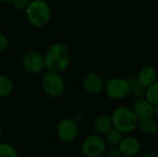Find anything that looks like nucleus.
I'll list each match as a JSON object with an SVG mask.
<instances>
[{"label":"nucleus","mask_w":158,"mask_h":157,"mask_svg":"<svg viewBox=\"0 0 158 157\" xmlns=\"http://www.w3.org/2000/svg\"><path fill=\"white\" fill-rule=\"evenodd\" d=\"M118 151L122 155L128 157H132L137 155L141 151V143L135 137H125L119 143Z\"/></svg>","instance_id":"11"},{"label":"nucleus","mask_w":158,"mask_h":157,"mask_svg":"<svg viewBox=\"0 0 158 157\" xmlns=\"http://www.w3.org/2000/svg\"><path fill=\"white\" fill-rule=\"evenodd\" d=\"M138 129L145 135L153 136L158 133V122L154 118L139 120Z\"/></svg>","instance_id":"14"},{"label":"nucleus","mask_w":158,"mask_h":157,"mask_svg":"<svg viewBox=\"0 0 158 157\" xmlns=\"http://www.w3.org/2000/svg\"><path fill=\"white\" fill-rule=\"evenodd\" d=\"M44 59V67L48 71L60 73L64 71L69 64V50L64 43H55L47 50Z\"/></svg>","instance_id":"1"},{"label":"nucleus","mask_w":158,"mask_h":157,"mask_svg":"<svg viewBox=\"0 0 158 157\" xmlns=\"http://www.w3.org/2000/svg\"><path fill=\"white\" fill-rule=\"evenodd\" d=\"M22 64L25 70L32 75L41 73L45 68L44 57L35 51H30L26 53L23 56Z\"/></svg>","instance_id":"8"},{"label":"nucleus","mask_w":158,"mask_h":157,"mask_svg":"<svg viewBox=\"0 0 158 157\" xmlns=\"http://www.w3.org/2000/svg\"><path fill=\"white\" fill-rule=\"evenodd\" d=\"M106 148V142L99 134L88 136L81 144V151L86 157L101 156Z\"/></svg>","instance_id":"5"},{"label":"nucleus","mask_w":158,"mask_h":157,"mask_svg":"<svg viewBox=\"0 0 158 157\" xmlns=\"http://www.w3.org/2000/svg\"><path fill=\"white\" fill-rule=\"evenodd\" d=\"M83 87L91 94H99L105 89V81L99 74L90 72L83 78Z\"/></svg>","instance_id":"10"},{"label":"nucleus","mask_w":158,"mask_h":157,"mask_svg":"<svg viewBox=\"0 0 158 157\" xmlns=\"http://www.w3.org/2000/svg\"><path fill=\"white\" fill-rule=\"evenodd\" d=\"M79 132L77 122L69 118H65L59 121L56 127V134L63 142L73 141Z\"/></svg>","instance_id":"7"},{"label":"nucleus","mask_w":158,"mask_h":157,"mask_svg":"<svg viewBox=\"0 0 158 157\" xmlns=\"http://www.w3.org/2000/svg\"><path fill=\"white\" fill-rule=\"evenodd\" d=\"M7 47H8V39H7V37L5 34L0 33V52L5 51Z\"/></svg>","instance_id":"21"},{"label":"nucleus","mask_w":158,"mask_h":157,"mask_svg":"<svg viewBox=\"0 0 158 157\" xmlns=\"http://www.w3.org/2000/svg\"><path fill=\"white\" fill-rule=\"evenodd\" d=\"M143 157H158V155H153V154H147V155H143Z\"/></svg>","instance_id":"23"},{"label":"nucleus","mask_w":158,"mask_h":157,"mask_svg":"<svg viewBox=\"0 0 158 157\" xmlns=\"http://www.w3.org/2000/svg\"><path fill=\"white\" fill-rule=\"evenodd\" d=\"M13 6L19 10H24L27 8L29 3H30V0H12L11 1Z\"/></svg>","instance_id":"20"},{"label":"nucleus","mask_w":158,"mask_h":157,"mask_svg":"<svg viewBox=\"0 0 158 157\" xmlns=\"http://www.w3.org/2000/svg\"><path fill=\"white\" fill-rule=\"evenodd\" d=\"M29 22L35 27H43L48 23L51 9L44 0H31L25 9Z\"/></svg>","instance_id":"3"},{"label":"nucleus","mask_w":158,"mask_h":157,"mask_svg":"<svg viewBox=\"0 0 158 157\" xmlns=\"http://www.w3.org/2000/svg\"><path fill=\"white\" fill-rule=\"evenodd\" d=\"M130 83V88H131V92L133 93V95L137 98H141L143 96L145 91H143L144 87L140 83V81H138V78H133L130 81H128Z\"/></svg>","instance_id":"18"},{"label":"nucleus","mask_w":158,"mask_h":157,"mask_svg":"<svg viewBox=\"0 0 158 157\" xmlns=\"http://www.w3.org/2000/svg\"><path fill=\"white\" fill-rule=\"evenodd\" d=\"M131 110L139 120L153 118L154 105H152L146 98H137L132 105Z\"/></svg>","instance_id":"9"},{"label":"nucleus","mask_w":158,"mask_h":157,"mask_svg":"<svg viewBox=\"0 0 158 157\" xmlns=\"http://www.w3.org/2000/svg\"><path fill=\"white\" fill-rule=\"evenodd\" d=\"M1 132H2V129H1V125H0V135H1Z\"/></svg>","instance_id":"25"},{"label":"nucleus","mask_w":158,"mask_h":157,"mask_svg":"<svg viewBox=\"0 0 158 157\" xmlns=\"http://www.w3.org/2000/svg\"><path fill=\"white\" fill-rule=\"evenodd\" d=\"M42 87L47 95L56 98L64 93L65 83L59 73L48 71L43 76Z\"/></svg>","instance_id":"4"},{"label":"nucleus","mask_w":158,"mask_h":157,"mask_svg":"<svg viewBox=\"0 0 158 157\" xmlns=\"http://www.w3.org/2000/svg\"><path fill=\"white\" fill-rule=\"evenodd\" d=\"M1 1H3V2H5V3H8V2H11L12 0H1Z\"/></svg>","instance_id":"24"},{"label":"nucleus","mask_w":158,"mask_h":157,"mask_svg":"<svg viewBox=\"0 0 158 157\" xmlns=\"http://www.w3.org/2000/svg\"><path fill=\"white\" fill-rule=\"evenodd\" d=\"M145 98L152 104L157 105L158 104V82H155L152 85L148 86L144 93Z\"/></svg>","instance_id":"17"},{"label":"nucleus","mask_w":158,"mask_h":157,"mask_svg":"<svg viewBox=\"0 0 158 157\" xmlns=\"http://www.w3.org/2000/svg\"><path fill=\"white\" fill-rule=\"evenodd\" d=\"M113 128L119 130L121 133H131L138 128L139 119L129 107L121 106L117 108L112 114Z\"/></svg>","instance_id":"2"},{"label":"nucleus","mask_w":158,"mask_h":157,"mask_svg":"<svg viewBox=\"0 0 158 157\" xmlns=\"http://www.w3.org/2000/svg\"><path fill=\"white\" fill-rule=\"evenodd\" d=\"M154 116H156L158 118V104L154 105Z\"/></svg>","instance_id":"22"},{"label":"nucleus","mask_w":158,"mask_h":157,"mask_svg":"<svg viewBox=\"0 0 158 157\" xmlns=\"http://www.w3.org/2000/svg\"><path fill=\"white\" fill-rule=\"evenodd\" d=\"M13 91V82L11 80L5 76L0 75V97L8 96Z\"/></svg>","instance_id":"15"},{"label":"nucleus","mask_w":158,"mask_h":157,"mask_svg":"<svg viewBox=\"0 0 158 157\" xmlns=\"http://www.w3.org/2000/svg\"><path fill=\"white\" fill-rule=\"evenodd\" d=\"M0 157H18V153L10 144L0 143Z\"/></svg>","instance_id":"19"},{"label":"nucleus","mask_w":158,"mask_h":157,"mask_svg":"<svg viewBox=\"0 0 158 157\" xmlns=\"http://www.w3.org/2000/svg\"><path fill=\"white\" fill-rule=\"evenodd\" d=\"M137 78H138V81H140V83L144 88H147L148 86L152 85L153 83H155L156 81L157 74L154 68L147 66V67L143 68L140 70Z\"/></svg>","instance_id":"12"},{"label":"nucleus","mask_w":158,"mask_h":157,"mask_svg":"<svg viewBox=\"0 0 158 157\" xmlns=\"http://www.w3.org/2000/svg\"><path fill=\"white\" fill-rule=\"evenodd\" d=\"M105 90L107 96L114 100H121L128 96L131 93L129 81L121 78H114L109 80L105 85Z\"/></svg>","instance_id":"6"},{"label":"nucleus","mask_w":158,"mask_h":157,"mask_svg":"<svg viewBox=\"0 0 158 157\" xmlns=\"http://www.w3.org/2000/svg\"><path fill=\"white\" fill-rule=\"evenodd\" d=\"M123 139V133H121L119 130H118L115 128H112L109 131L106 133V142L109 143L110 145L116 146L118 145L121 140Z\"/></svg>","instance_id":"16"},{"label":"nucleus","mask_w":158,"mask_h":157,"mask_svg":"<svg viewBox=\"0 0 158 157\" xmlns=\"http://www.w3.org/2000/svg\"><path fill=\"white\" fill-rule=\"evenodd\" d=\"M94 128L97 134L99 135L106 134L107 131H109L113 128V122H112L111 117H109L108 115H105V114L98 116L96 119L94 120Z\"/></svg>","instance_id":"13"}]
</instances>
